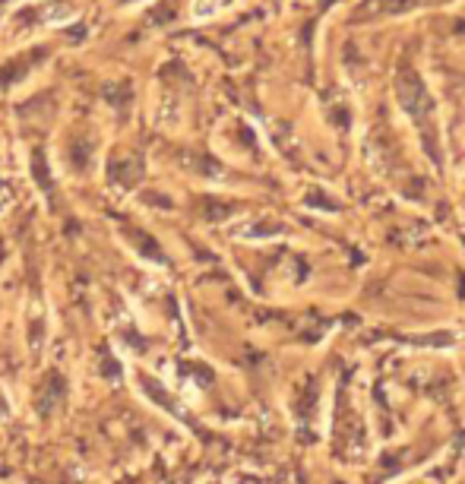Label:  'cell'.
Segmentation results:
<instances>
[{
    "label": "cell",
    "mask_w": 465,
    "mask_h": 484,
    "mask_svg": "<svg viewBox=\"0 0 465 484\" xmlns=\"http://www.w3.org/2000/svg\"><path fill=\"white\" fill-rule=\"evenodd\" d=\"M396 89H399V102H402V108H406V111L418 120L421 127H424V120H428L434 102H430L424 82L418 80V73H415V70H402V73H399Z\"/></svg>",
    "instance_id": "cell-1"
},
{
    "label": "cell",
    "mask_w": 465,
    "mask_h": 484,
    "mask_svg": "<svg viewBox=\"0 0 465 484\" xmlns=\"http://www.w3.org/2000/svg\"><path fill=\"white\" fill-rule=\"evenodd\" d=\"M430 3H446V0H364L354 13V19H374V16H399L408 10H421Z\"/></svg>",
    "instance_id": "cell-2"
},
{
    "label": "cell",
    "mask_w": 465,
    "mask_h": 484,
    "mask_svg": "<svg viewBox=\"0 0 465 484\" xmlns=\"http://www.w3.org/2000/svg\"><path fill=\"white\" fill-rule=\"evenodd\" d=\"M133 178H140V162H133V158H117V162H111L114 184H130Z\"/></svg>",
    "instance_id": "cell-3"
},
{
    "label": "cell",
    "mask_w": 465,
    "mask_h": 484,
    "mask_svg": "<svg viewBox=\"0 0 465 484\" xmlns=\"http://www.w3.org/2000/svg\"><path fill=\"white\" fill-rule=\"evenodd\" d=\"M32 165H35V174H38V187H41V190H48V187H51V180H48L45 156H41V152H35V156H32Z\"/></svg>",
    "instance_id": "cell-4"
},
{
    "label": "cell",
    "mask_w": 465,
    "mask_h": 484,
    "mask_svg": "<svg viewBox=\"0 0 465 484\" xmlns=\"http://www.w3.org/2000/svg\"><path fill=\"white\" fill-rule=\"evenodd\" d=\"M218 7H225V0H200L196 7V16H206V13H216Z\"/></svg>",
    "instance_id": "cell-5"
}]
</instances>
